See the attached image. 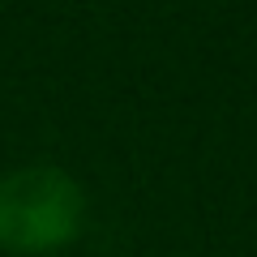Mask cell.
Segmentation results:
<instances>
[{
	"label": "cell",
	"instance_id": "cell-1",
	"mask_svg": "<svg viewBox=\"0 0 257 257\" xmlns=\"http://www.w3.org/2000/svg\"><path fill=\"white\" fill-rule=\"evenodd\" d=\"M86 193L64 167L30 163L0 176V248L13 257H47L77 240Z\"/></svg>",
	"mask_w": 257,
	"mask_h": 257
}]
</instances>
